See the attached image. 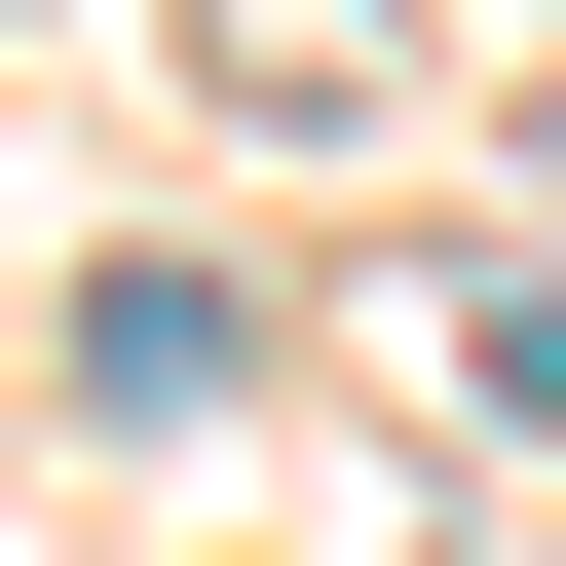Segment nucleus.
Masks as SVG:
<instances>
[{
  "label": "nucleus",
  "instance_id": "nucleus-1",
  "mask_svg": "<svg viewBox=\"0 0 566 566\" xmlns=\"http://www.w3.org/2000/svg\"><path fill=\"white\" fill-rule=\"evenodd\" d=\"M453 416H528V453H566V264H528V303H453Z\"/></svg>",
  "mask_w": 566,
  "mask_h": 566
}]
</instances>
